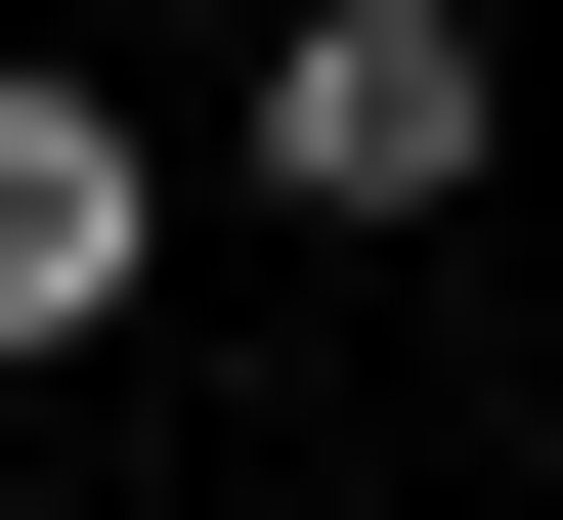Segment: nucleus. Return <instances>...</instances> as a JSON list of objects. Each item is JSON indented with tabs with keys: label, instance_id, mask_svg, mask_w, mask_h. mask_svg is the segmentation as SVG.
<instances>
[{
	"label": "nucleus",
	"instance_id": "f03ea898",
	"mask_svg": "<svg viewBox=\"0 0 563 520\" xmlns=\"http://www.w3.org/2000/svg\"><path fill=\"white\" fill-rule=\"evenodd\" d=\"M87 303H131V131H87V87H0V347H87Z\"/></svg>",
	"mask_w": 563,
	"mask_h": 520
},
{
	"label": "nucleus",
	"instance_id": "f257e3e1",
	"mask_svg": "<svg viewBox=\"0 0 563 520\" xmlns=\"http://www.w3.org/2000/svg\"><path fill=\"white\" fill-rule=\"evenodd\" d=\"M477 131H520L477 0H303V44H261V174H303V218H477Z\"/></svg>",
	"mask_w": 563,
	"mask_h": 520
}]
</instances>
